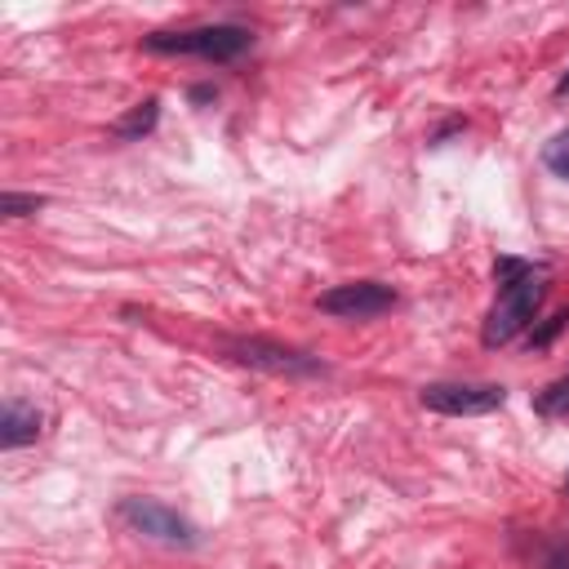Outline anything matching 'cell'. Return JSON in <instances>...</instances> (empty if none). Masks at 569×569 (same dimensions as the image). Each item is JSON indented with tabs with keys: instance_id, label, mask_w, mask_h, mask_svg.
<instances>
[{
	"instance_id": "obj_11",
	"label": "cell",
	"mask_w": 569,
	"mask_h": 569,
	"mask_svg": "<svg viewBox=\"0 0 569 569\" xmlns=\"http://www.w3.org/2000/svg\"><path fill=\"white\" fill-rule=\"evenodd\" d=\"M529 272H534V267H529V263H520V259H498V263H494V276H498V285H503V289H507V285H516V281H525Z\"/></svg>"
},
{
	"instance_id": "obj_12",
	"label": "cell",
	"mask_w": 569,
	"mask_h": 569,
	"mask_svg": "<svg viewBox=\"0 0 569 569\" xmlns=\"http://www.w3.org/2000/svg\"><path fill=\"white\" fill-rule=\"evenodd\" d=\"M565 320H569L565 312H560V316H551V320H547V325H542V329L534 334V347H547V343H551V338L560 334V325H565Z\"/></svg>"
},
{
	"instance_id": "obj_13",
	"label": "cell",
	"mask_w": 569,
	"mask_h": 569,
	"mask_svg": "<svg viewBox=\"0 0 569 569\" xmlns=\"http://www.w3.org/2000/svg\"><path fill=\"white\" fill-rule=\"evenodd\" d=\"M560 94H569V76H565V81H560Z\"/></svg>"
},
{
	"instance_id": "obj_7",
	"label": "cell",
	"mask_w": 569,
	"mask_h": 569,
	"mask_svg": "<svg viewBox=\"0 0 569 569\" xmlns=\"http://www.w3.org/2000/svg\"><path fill=\"white\" fill-rule=\"evenodd\" d=\"M41 436V414L32 405H19L10 401L6 414H0V445L6 450H19V445H32Z\"/></svg>"
},
{
	"instance_id": "obj_10",
	"label": "cell",
	"mask_w": 569,
	"mask_h": 569,
	"mask_svg": "<svg viewBox=\"0 0 569 569\" xmlns=\"http://www.w3.org/2000/svg\"><path fill=\"white\" fill-rule=\"evenodd\" d=\"M45 201L41 197H19V192H6V197H0V214H6V219H23V214H36Z\"/></svg>"
},
{
	"instance_id": "obj_1",
	"label": "cell",
	"mask_w": 569,
	"mask_h": 569,
	"mask_svg": "<svg viewBox=\"0 0 569 569\" xmlns=\"http://www.w3.org/2000/svg\"><path fill=\"white\" fill-rule=\"evenodd\" d=\"M143 45L151 54H197L210 63H232L254 45V36L245 28L214 23V28H197V32H151Z\"/></svg>"
},
{
	"instance_id": "obj_3",
	"label": "cell",
	"mask_w": 569,
	"mask_h": 569,
	"mask_svg": "<svg viewBox=\"0 0 569 569\" xmlns=\"http://www.w3.org/2000/svg\"><path fill=\"white\" fill-rule=\"evenodd\" d=\"M120 516H125L138 534H147V538H156V542H165V547H192V542H197L192 520H182L173 507H165V503H156V498H125V503H120Z\"/></svg>"
},
{
	"instance_id": "obj_4",
	"label": "cell",
	"mask_w": 569,
	"mask_h": 569,
	"mask_svg": "<svg viewBox=\"0 0 569 569\" xmlns=\"http://www.w3.org/2000/svg\"><path fill=\"white\" fill-rule=\"evenodd\" d=\"M392 303H397L392 285H378V281H347V285H334L316 298L320 312L343 316V320H369L378 312H388Z\"/></svg>"
},
{
	"instance_id": "obj_2",
	"label": "cell",
	"mask_w": 569,
	"mask_h": 569,
	"mask_svg": "<svg viewBox=\"0 0 569 569\" xmlns=\"http://www.w3.org/2000/svg\"><path fill=\"white\" fill-rule=\"evenodd\" d=\"M538 303H542V281H538L534 272H529L525 281L507 285V289L498 294V303H494L489 320H485V347H503V343H512V338L534 320Z\"/></svg>"
},
{
	"instance_id": "obj_6",
	"label": "cell",
	"mask_w": 569,
	"mask_h": 569,
	"mask_svg": "<svg viewBox=\"0 0 569 569\" xmlns=\"http://www.w3.org/2000/svg\"><path fill=\"white\" fill-rule=\"evenodd\" d=\"M232 351H236V360H245V365H254V369H272V373H312V369H316V365L303 360L298 351L276 347V343H259V338L236 343Z\"/></svg>"
},
{
	"instance_id": "obj_8",
	"label": "cell",
	"mask_w": 569,
	"mask_h": 569,
	"mask_svg": "<svg viewBox=\"0 0 569 569\" xmlns=\"http://www.w3.org/2000/svg\"><path fill=\"white\" fill-rule=\"evenodd\" d=\"M156 116H160V103L147 98V103H138L134 112H125V116L112 125V134H116V138H143V134H151Z\"/></svg>"
},
{
	"instance_id": "obj_9",
	"label": "cell",
	"mask_w": 569,
	"mask_h": 569,
	"mask_svg": "<svg viewBox=\"0 0 569 569\" xmlns=\"http://www.w3.org/2000/svg\"><path fill=\"white\" fill-rule=\"evenodd\" d=\"M542 160H547V169H551V173H560V178H569V129H565V134H556V138L547 143V151H542Z\"/></svg>"
},
{
	"instance_id": "obj_5",
	"label": "cell",
	"mask_w": 569,
	"mask_h": 569,
	"mask_svg": "<svg viewBox=\"0 0 569 569\" xmlns=\"http://www.w3.org/2000/svg\"><path fill=\"white\" fill-rule=\"evenodd\" d=\"M503 401H507V392L494 383H432V388H423V405L436 414H489Z\"/></svg>"
}]
</instances>
